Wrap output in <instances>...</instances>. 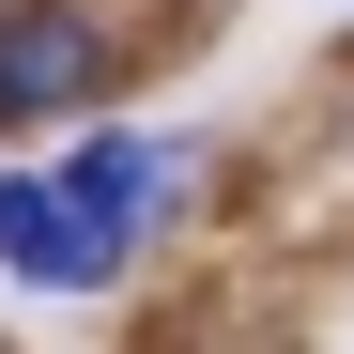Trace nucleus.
<instances>
[{"label": "nucleus", "instance_id": "nucleus-1", "mask_svg": "<svg viewBox=\"0 0 354 354\" xmlns=\"http://www.w3.org/2000/svg\"><path fill=\"white\" fill-rule=\"evenodd\" d=\"M93 77H108V31L46 16V0L0 16V124H62V108H93Z\"/></svg>", "mask_w": 354, "mask_h": 354}, {"label": "nucleus", "instance_id": "nucleus-3", "mask_svg": "<svg viewBox=\"0 0 354 354\" xmlns=\"http://www.w3.org/2000/svg\"><path fill=\"white\" fill-rule=\"evenodd\" d=\"M0 262L31 292H93V231L62 216V185H31V169H0Z\"/></svg>", "mask_w": 354, "mask_h": 354}, {"label": "nucleus", "instance_id": "nucleus-2", "mask_svg": "<svg viewBox=\"0 0 354 354\" xmlns=\"http://www.w3.org/2000/svg\"><path fill=\"white\" fill-rule=\"evenodd\" d=\"M154 185H169V139H93V154H62V216L93 231V277H124Z\"/></svg>", "mask_w": 354, "mask_h": 354}]
</instances>
